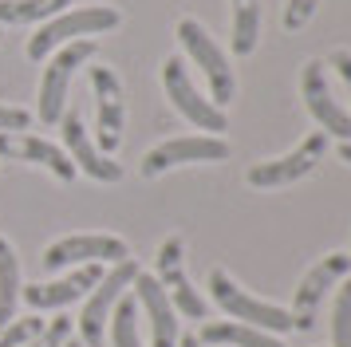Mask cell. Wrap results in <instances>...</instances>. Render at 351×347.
<instances>
[{
  "mask_svg": "<svg viewBox=\"0 0 351 347\" xmlns=\"http://www.w3.org/2000/svg\"><path fill=\"white\" fill-rule=\"evenodd\" d=\"M123 24V12L111 4H87V8H71L64 16H51L40 24L32 40H28V60H48L56 47L71 44V40H87V36H103Z\"/></svg>",
  "mask_w": 351,
  "mask_h": 347,
  "instance_id": "1",
  "label": "cell"
},
{
  "mask_svg": "<svg viewBox=\"0 0 351 347\" xmlns=\"http://www.w3.org/2000/svg\"><path fill=\"white\" fill-rule=\"evenodd\" d=\"M95 51H99L95 40H71V44L51 51L48 67L40 75V123L56 126L64 119L67 95H71V75H75V67H83L87 60H95Z\"/></svg>",
  "mask_w": 351,
  "mask_h": 347,
  "instance_id": "2",
  "label": "cell"
},
{
  "mask_svg": "<svg viewBox=\"0 0 351 347\" xmlns=\"http://www.w3.org/2000/svg\"><path fill=\"white\" fill-rule=\"evenodd\" d=\"M174 32H178V40H182V47H186V56L202 67L213 103L225 107V103L237 95V79H233V67H229V56L221 51V44H217V40H213V36H209L193 16H182Z\"/></svg>",
  "mask_w": 351,
  "mask_h": 347,
  "instance_id": "3",
  "label": "cell"
},
{
  "mask_svg": "<svg viewBox=\"0 0 351 347\" xmlns=\"http://www.w3.org/2000/svg\"><path fill=\"white\" fill-rule=\"evenodd\" d=\"M209 292L217 300V308H221L229 320H237V324H253V328L269 331V335L292 328V315H288L285 308H276L269 300L249 296L225 268H213V272H209Z\"/></svg>",
  "mask_w": 351,
  "mask_h": 347,
  "instance_id": "4",
  "label": "cell"
},
{
  "mask_svg": "<svg viewBox=\"0 0 351 347\" xmlns=\"http://www.w3.org/2000/svg\"><path fill=\"white\" fill-rule=\"evenodd\" d=\"M162 87H166V99L174 103V110L186 119V123L197 126V130H206V134H221V130H229L225 110L193 87L190 71H186V63L178 60V56H166V63H162Z\"/></svg>",
  "mask_w": 351,
  "mask_h": 347,
  "instance_id": "5",
  "label": "cell"
},
{
  "mask_svg": "<svg viewBox=\"0 0 351 347\" xmlns=\"http://www.w3.org/2000/svg\"><path fill=\"white\" fill-rule=\"evenodd\" d=\"M324 150H328V134H324V130H312V134H308L296 150L272 158V162H256V166H249V170H245V182H249L253 189L292 186V182L308 178V174L324 162Z\"/></svg>",
  "mask_w": 351,
  "mask_h": 347,
  "instance_id": "6",
  "label": "cell"
},
{
  "mask_svg": "<svg viewBox=\"0 0 351 347\" xmlns=\"http://www.w3.org/2000/svg\"><path fill=\"white\" fill-rule=\"evenodd\" d=\"M130 249L123 237L114 233H71V237H60L44 249V268L48 272H60V268H71V265H119L127 261Z\"/></svg>",
  "mask_w": 351,
  "mask_h": 347,
  "instance_id": "7",
  "label": "cell"
},
{
  "mask_svg": "<svg viewBox=\"0 0 351 347\" xmlns=\"http://www.w3.org/2000/svg\"><path fill=\"white\" fill-rule=\"evenodd\" d=\"M134 276H138V261L127 256V261L111 265V272H103V280L91 288V300H87V308H83V315H80V344L83 347L103 344V324L111 320L114 304H119V296L134 284Z\"/></svg>",
  "mask_w": 351,
  "mask_h": 347,
  "instance_id": "8",
  "label": "cell"
},
{
  "mask_svg": "<svg viewBox=\"0 0 351 347\" xmlns=\"http://www.w3.org/2000/svg\"><path fill=\"white\" fill-rule=\"evenodd\" d=\"M351 272V256L348 252H328V256H319L316 265L304 272L300 288L292 292V328L296 331H312L316 328V312L319 304H324V292L332 288L335 280H343Z\"/></svg>",
  "mask_w": 351,
  "mask_h": 347,
  "instance_id": "9",
  "label": "cell"
},
{
  "mask_svg": "<svg viewBox=\"0 0 351 347\" xmlns=\"http://www.w3.org/2000/svg\"><path fill=\"white\" fill-rule=\"evenodd\" d=\"M229 158V142L221 134H182V139H166L154 150H146L138 174L143 178H158V174L174 170V166H190V162H225Z\"/></svg>",
  "mask_w": 351,
  "mask_h": 347,
  "instance_id": "10",
  "label": "cell"
},
{
  "mask_svg": "<svg viewBox=\"0 0 351 347\" xmlns=\"http://www.w3.org/2000/svg\"><path fill=\"white\" fill-rule=\"evenodd\" d=\"M158 284L174 304V312L190 315V320H209V304L197 296V288L186 276V241L182 237H166L158 245Z\"/></svg>",
  "mask_w": 351,
  "mask_h": 347,
  "instance_id": "11",
  "label": "cell"
},
{
  "mask_svg": "<svg viewBox=\"0 0 351 347\" xmlns=\"http://www.w3.org/2000/svg\"><path fill=\"white\" fill-rule=\"evenodd\" d=\"M300 95H304V103H308V115L319 123L324 134H332V139H339V142H351V115L335 103L332 87H328V75H324V60L304 63Z\"/></svg>",
  "mask_w": 351,
  "mask_h": 347,
  "instance_id": "12",
  "label": "cell"
},
{
  "mask_svg": "<svg viewBox=\"0 0 351 347\" xmlns=\"http://www.w3.org/2000/svg\"><path fill=\"white\" fill-rule=\"evenodd\" d=\"M60 126H64V142H67L64 154L75 162V170H83L87 178H95V182H103V186L123 182V166H119L111 154H103L95 142L87 139V126H83V115H80V110H75V107L64 110Z\"/></svg>",
  "mask_w": 351,
  "mask_h": 347,
  "instance_id": "13",
  "label": "cell"
},
{
  "mask_svg": "<svg viewBox=\"0 0 351 347\" xmlns=\"http://www.w3.org/2000/svg\"><path fill=\"white\" fill-rule=\"evenodd\" d=\"M91 87H95V103H99V150L114 154L119 142H123V115H127L123 83L107 63H95L91 67Z\"/></svg>",
  "mask_w": 351,
  "mask_h": 347,
  "instance_id": "14",
  "label": "cell"
},
{
  "mask_svg": "<svg viewBox=\"0 0 351 347\" xmlns=\"http://www.w3.org/2000/svg\"><path fill=\"white\" fill-rule=\"evenodd\" d=\"M0 158H8V162H28V166H44V170H51L60 182H71V178H75V162H71L56 142L24 134V130H0Z\"/></svg>",
  "mask_w": 351,
  "mask_h": 347,
  "instance_id": "15",
  "label": "cell"
},
{
  "mask_svg": "<svg viewBox=\"0 0 351 347\" xmlns=\"http://www.w3.org/2000/svg\"><path fill=\"white\" fill-rule=\"evenodd\" d=\"M130 288H134V304L143 308L146 324H150V344L178 347V312H174V304H170V296H166V288L158 284V276L138 272Z\"/></svg>",
  "mask_w": 351,
  "mask_h": 347,
  "instance_id": "16",
  "label": "cell"
},
{
  "mask_svg": "<svg viewBox=\"0 0 351 347\" xmlns=\"http://www.w3.org/2000/svg\"><path fill=\"white\" fill-rule=\"evenodd\" d=\"M103 280V268L99 265H80L75 272H67V276H60V280H36L24 288V300L32 304L36 312H48V308H67V304H75V300H83L95 284Z\"/></svg>",
  "mask_w": 351,
  "mask_h": 347,
  "instance_id": "17",
  "label": "cell"
},
{
  "mask_svg": "<svg viewBox=\"0 0 351 347\" xmlns=\"http://www.w3.org/2000/svg\"><path fill=\"white\" fill-rule=\"evenodd\" d=\"M202 344H217V347H285L276 335L253 328V324H237V320H206L202 324Z\"/></svg>",
  "mask_w": 351,
  "mask_h": 347,
  "instance_id": "18",
  "label": "cell"
},
{
  "mask_svg": "<svg viewBox=\"0 0 351 347\" xmlns=\"http://www.w3.org/2000/svg\"><path fill=\"white\" fill-rule=\"evenodd\" d=\"M261 44V0H229V47L233 56H253Z\"/></svg>",
  "mask_w": 351,
  "mask_h": 347,
  "instance_id": "19",
  "label": "cell"
},
{
  "mask_svg": "<svg viewBox=\"0 0 351 347\" xmlns=\"http://www.w3.org/2000/svg\"><path fill=\"white\" fill-rule=\"evenodd\" d=\"M75 0H0V24H36V20H51Z\"/></svg>",
  "mask_w": 351,
  "mask_h": 347,
  "instance_id": "20",
  "label": "cell"
},
{
  "mask_svg": "<svg viewBox=\"0 0 351 347\" xmlns=\"http://www.w3.org/2000/svg\"><path fill=\"white\" fill-rule=\"evenodd\" d=\"M20 300V265H16V249L0 237V324H8L16 312Z\"/></svg>",
  "mask_w": 351,
  "mask_h": 347,
  "instance_id": "21",
  "label": "cell"
},
{
  "mask_svg": "<svg viewBox=\"0 0 351 347\" xmlns=\"http://www.w3.org/2000/svg\"><path fill=\"white\" fill-rule=\"evenodd\" d=\"M111 344L114 347H143V335H138V304H134V296H119V304H114Z\"/></svg>",
  "mask_w": 351,
  "mask_h": 347,
  "instance_id": "22",
  "label": "cell"
},
{
  "mask_svg": "<svg viewBox=\"0 0 351 347\" xmlns=\"http://www.w3.org/2000/svg\"><path fill=\"white\" fill-rule=\"evenodd\" d=\"M332 347H351V280L339 288L332 308Z\"/></svg>",
  "mask_w": 351,
  "mask_h": 347,
  "instance_id": "23",
  "label": "cell"
},
{
  "mask_svg": "<svg viewBox=\"0 0 351 347\" xmlns=\"http://www.w3.org/2000/svg\"><path fill=\"white\" fill-rule=\"evenodd\" d=\"M40 331H44V320L40 315H20L12 324H0V347H24Z\"/></svg>",
  "mask_w": 351,
  "mask_h": 347,
  "instance_id": "24",
  "label": "cell"
},
{
  "mask_svg": "<svg viewBox=\"0 0 351 347\" xmlns=\"http://www.w3.org/2000/svg\"><path fill=\"white\" fill-rule=\"evenodd\" d=\"M67 339H71V320L56 315V320H48V324H44V331H40L36 339H28L24 347H64Z\"/></svg>",
  "mask_w": 351,
  "mask_h": 347,
  "instance_id": "25",
  "label": "cell"
},
{
  "mask_svg": "<svg viewBox=\"0 0 351 347\" xmlns=\"http://www.w3.org/2000/svg\"><path fill=\"white\" fill-rule=\"evenodd\" d=\"M319 0H288L285 4V16H280V24H285V32H300L312 16H316Z\"/></svg>",
  "mask_w": 351,
  "mask_h": 347,
  "instance_id": "26",
  "label": "cell"
},
{
  "mask_svg": "<svg viewBox=\"0 0 351 347\" xmlns=\"http://www.w3.org/2000/svg\"><path fill=\"white\" fill-rule=\"evenodd\" d=\"M28 126H32V110L0 103V130H28Z\"/></svg>",
  "mask_w": 351,
  "mask_h": 347,
  "instance_id": "27",
  "label": "cell"
},
{
  "mask_svg": "<svg viewBox=\"0 0 351 347\" xmlns=\"http://www.w3.org/2000/svg\"><path fill=\"white\" fill-rule=\"evenodd\" d=\"M328 67L339 71V79L348 83V91H351V47H335L332 56H328Z\"/></svg>",
  "mask_w": 351,
  "mask_h": 347,
  "instance_id": "28",
  "label": "cell"
},
{
  "mask_svg": "<svg viewBox=\"0 0 351 347\" xmlns=\"http://www.w3.org/2000/svg\"><path fill=\"white\" fill-rule=\"evenodd\" d=\"M178 347H206L197 335H178Z\"/></svg>",
  "mask_w": 351,
  "mask_h": 347,
  "instance_id": "29",
  "label": "cell"
},
{
  "mask_svg": "<svg viewBox=\"0 0 351 347\" xmlns=\"http://www.w3.org/2000/svg\"><path fill=\"white\" fill-rule=\"evenodd\" d=\"M339 158H343V162H351V142H339Z\"/></svg>",
  "mask_w": 351,
  "mask_h": 347,
  "instance_id": "30",
  "label": "cell"
},
{
  "mask_svg": "<svg viewBox=\"0 0 351 347\" xmlns=\"http://www.w3.org/2000/svg\"><path fill=\"white\" fill-rule=\"evenodd\" d=\"M64 347H83V344H80V339H75V335H71V339H67V344H64Z\"/></svg>",
  "mask_w": 351,
  "mask_h": 347,
  "instance_id": "31",
  "label": "cell"
}]
</instances>
